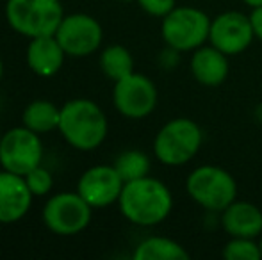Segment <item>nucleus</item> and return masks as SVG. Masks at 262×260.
<instances>
[{
	"mask_svg": "<svg viewBox=\"0 0 262 260\" xmlns=\"http://www.w3.org/2000/svg\"><path fill=\"white\" fill-rule=\"evenodd\" d=\"M120 210L138 226H156L169 216L173 208L171 191L164 182L152 177L125 182L118 200Z\"/></svg>",
	"mask_w": 262,
	"mask_h": 260,
	"instance_id": "1",
	"label": "nucleus"
},
{
	"mask_svg": "<svg viewBox=\"0 0 262 260\" xmlns=\"http://www.w3.org/2000/svg\"><path fill=\"white\" fill-rule=\"evenodd\" d=\"M107 118L93 100L75 98L61 107L59 132L70 146L80 152L97 150L107 137Z\"/></svg>",
	"mask_w": 262,
	"mask_h": 260,
	"instance_id": "2",
	"label": "nucleus"
},
{
	"mask_svg": "<svg viewBox=\"0 0 262 260\" xmlns=\"http://www.w3.org/2000/svg\"><path fill=\"white\" fill-rule=\"evenodd\" d=\"M64 18L61 0H7L6 20L25 38L54 36Z\"/></svg>",
	"mask_w": 262,
	"mask_h": 260,
	"instance_id": "3",
	"label": "nucleus"
},
{
	"mask_svg": "<svg viewBox=\"0 0 262 260\" xmlns=\"http://www.w3.org/2000/svg\"><path fill=\"white\" fill-rule=\"evenodd\" d=\"M204 132L189 118H175L157 132L154 153L164 166H184L202 148Z\"/></svg>",
	"mask_w": 262,
	"mask_h": 260,
	"instance_id": "4",
	"label": "nucleus"
},
{
	"mask_svg": "<svg viewBox=\"0 0 262 260\" xmlns=\"http://www.w3.org/2000/svg\"><path fill=\"white\" fill-rule=\"evenodd\" d=\"M186 189L194 203L210 212H223L237 198L235 178L227 170L212 164L198 166L191 171Z\"/></svg>",
	"mask_w": 262,
	"mask_h": 260,
	"instance_id": "5",
	"label": "nucleus"
},
{
	"mask_svg": "<svg viewBox=\"0 0 262 260\" xmlns=\"http://www.w3.org/2000/svg\"><path fill=\"white\" fill-rule=\"evenodd\" d=\"M210 18L198 7L177 6L162 18L161 34L164 43L177 52H194L209 41Z\"/></svg>",
	"mask_w": 262,
	"mask_h": 260,
	"instance_id": "6",
	"label": "nucleus"
},
{
	"mask_svg": "<svg viewBox=\"0 0 262 260\" xmlns=\"http://www.w3.org/2000/svg\"><path fill=\"white\" fill-rule=\"evenodd\" d=\"M91 210L79 193H59L45 203L43 221L55 235H77L90 225Z\"/></svg>",
	"mask_w": 262,
	"mask_h": 260,
	"instance_id": "7",
	"label": "nucleus"
},
{
	"mask_svg": "<svg viewBox=\"0 0 262 260\" xmlns=\"http://www.w3.org/2000/svg\"><path fill=\"white\" fill-rule=\"evenodd\" d=\"M43 143L39 134L27 127L7 130L0 137V164L6 171L25 175L41 164Z\"/></svg>",
	"mask_w": 262,
	"mask_h": 260,
	"instance_id": "8",
	"label": "nucleus"
},
{
	"mask_svg": "<svg viewBox=\"0 0 262 260\" xmlns=\"http://www.w3.org/2000/svg\"><path fill=\"white\" fill-rule=\"evenodd\" d=\"M113 102L116 111L125 118H146L157 105V87L146 75L132 72L114 82Z\"/></svg>",
	"mask_w": 262,
	"mask_h": 260,
	"instance_id": "9",
	"label": "nucleus"
},
{
	"mask_svg": "<svg viewBox=\"0 0 262 260\" xmlns=\"http://www.w3.org/2000/svg\"><path fill=\"white\" fill-rule=\"evenodd\" d=\"M54 36L64 49L66 56L86 57L100 49L104 31L97 18L86 13H73L62 18Z\"/></svg>",
	"mask_w": 262,
	"mask_h": 260,
	"instance_id": "10",
	"label": "nucleus"
},
{
	"mask_svg": "<svg viewBox=\"0 0 262 260\" xmlns=\"http://www.w3.org/2000/svg\"><path fill=\"white\" fill-rule=\"evenodd\" d=\"M253 27L250 16L239 11H227L210 20L209 41L227 56H237L252 45Z\"/></svg>",
	"mask_w": 262,
	"mask_h": 260,
	"instance_id": "11",
	"label": "nucleus"
},
{
	"mask_svg": "<svg viewBox=\"0 0 262 260\" xmlns=\"http://www.w3.org/2000/svg\"><path fill=\"white\" fill-rule=\"evenodd\" d=\"M123 185V178L114 166H93L79 178L77 193L93 208H104L120 200Z\"/></svg>",
	"mask_w": 262,
	"mask_h": 260,
	"instance_id": "12",
	"label": "nucleus"
},
{
	"mask_svg": "<svg viewBox=\"0 0 262 260\" xmlns=\"http://www.w3.org/2000/svg\"><path fill=\"white\" fill-rule=\"evenodd\" d=\"M32 193L21 175L0 171V223L11 225L25 218L32 203Z\"/></svg>",
	"mask_w": 262,
	"mask_h": 260,
	"instance_id": "13",
	"label": "nucleus"
},
{
	"mask_svg": "<svg viewBox=\"0 0 262 260\" xmlns=\"http://www.w3.org/2000/svg\"><path fill=\"white\" fill-rule=\"evenodd\" d=\"M221 226L230 237L255 239L262 233V210L252 201H232L221 212Z\"/></svg>",
	"mask_w": 262,
	"mask_h": 260,
	"instance_id": "14",
	"label": "nucleus"
},
{
	"mask_svg": "<svg viewBox=\"0 0 262 260\" xmlns=\"http://www.w3.org/2000/svg\"><path fill=\"white\" fill-rule=\"evenodd\" d=\"M230 72L228 56L212 45H202L191 57V73L202 86L214 87L225 82Z\"/></svg>",
	"mask_w": 262,
	"mask_h": 260,
	"instance_id": "15",
	"label": "nucleus"
},
{
	"mask_svg": "<svg viewBox=\"0 0 262 260\" xmlns=\"http://www.w3.org/2000/svg\"><path fill=\"white\" fill-rule=\"evenodd\" d=\"M27 64L36 75L54 77L64 63L66 52L55 36L32 38L27 46Z\"/></svg>",
	"mask_w": 262,
	"mask_h": 260,
	"instance_id": "16",
	"label": "nucleus"
},
{
	"mask_svg": "<svg viewBox=\"0 0 262 260\" xmlns=\"http://www.w3.org/2000/svg\"><path fill=\"white\" fill-rule=\"evenodd\" d=\"M134 260H187L189 253L182 244L177 241L169 239V237H148V239L141 241L136 246Z\"/></svg>",
	"mask_w": 262,
	"mask_h": 260,
	"instance_id": "17",
	"label": "nucleus"
},
{
	"mask_svg": "<svg viewBox=\"0 0 262 260\" xmlns=\"http://www.w3.org/2000/svg\"><path fill=\"white\" fill-rule=\"evenodd\" d=\"M59 120H61V109L55 107L49 100L31 102L21 116L24 125L34 130L36 134H47L54 129H59Z\"/></svg>",
	"mask_w": 262,
	"mask_h": 260,
	"instance_id": "18",
	"label": "nucleus"
},
{
	"mask_svg": "<svg viewBox=\"0 0 262 260\" xmlns=\"http://www.w3.org/2000/svg\"><path fill=\"white\" fill-rule=\"evenodd\" d=\"M100 68L107 79L116 82L134 72V59L125 46L111 45L100 54Z\"/></svg>",
	"mask_w": 262,
	"mask_h": 260,
	"instance_id": "19",
	"label": "nucleus"
},
{
	"mask_svg": "<svg viewBox=\"0 0 262 260\" xmlns=\"http://www.w3.org/2000/svg\"><path fill=\"white\" fill-rule=\"evenodd\" d=\"M123 182H132L143 178L148 175L150 171V159L146 153L139 152V150H128L118 155L116 162L113 164Z\"/></svg>",
	"mask_w": 262,
	"mask_h": 260,
	"instance_id": "20",
	"label": "nucleus"
},
{
	"mask_svg": "<svg viewBox=\"0 0 262 260\" xmlns=\"http://www.w3.org/2000/svg\"><path fill=\"white\" fill-rule=\"evenodd\" d=\"M223 257L227 260H260V244L250 237H232L223 246Z\"/></svg>",
	"mask_w": 262,
	"mask_h": 260,
	"instance_id": "21",
	"label": "nucleus"
},
{
	"mask_svg": "<svg viewBox=\"0 0 262 260\" xmlns=\"http://www.w3.org/2000/svg\"><path fill=\"white\" fill-rule=\"evenodd\" d=\"M25 182H27L29 189L34 196H45L52 191L54 187V178H52V173L45 168L36 166L34 170H31L27 175H25Z\"/></svg>",
	"mask_w": 262,
	"mask_h": 260,
	"instance_id": "22",
	"label": "nucleus"
},
{
	"mask_svg": "<svg viewBox=\"0 0 262 260\" xmlns=\"http://www.w3.org/2000/svg\"><path fill=\"white\" fill-rule=\"evenodd\" d=\"M138 4L145 13L157 18H164L177 7V0H138Z\"/></svg>",
	"mask_w": 262,
	"mask_h": 260,
	"instance_id": "23",
	"label": "nucleus"
},
{
	"mask_svg": "<svg viewBox=\"0 0 262 260\" xmlns=\"http://www.w3.org/2000/svg\"><path fill=\"white\" fill-rule=\"evenodd\" d=\"M250 21H252L253 34H255V38L262 41V6L253 7L252 14H250Z\"/></svg>",
	"mask_w": 262,
	"mask_h": 260,
	"instance_id": "24",
	"label": "nucleus"
},
{
	"mask_svg": "<svg viewBox=\"0 0 262 260\" xmlns=\"http://www.w3.org/2000/svg\"><path fill=\"white\" fill-rule=\"evenodd\" d=\"M243 2L248 4V6L252 7V9H253V7H259V6H262V0H243Z\"/></svg>",
	"mask_w": 262,
	"mask_h": 260,
	"instance_id": "25",
	"label": "nucleus"
},
{
	"mask_svg": "<svg viewBox=\"0 0 262 260\" xmlns=\"http://www.w3.org/2000/svg\"><path fill=\"white\" fill-rule=\"evenodd\" d=\"M2 75H4V63H2V57H0V80H2Z\"/></svg>",
	"mask_w": 262,
	"mask_h": 260,
	"instance_id": "26",
	"label": "nucleus"
},
{
	"mask_svg": "<svg viewBox=\"0 0 262 260\" xmlns=\"http://www.w3.org/2000/svg\"><path fill=\"white\" fill-rule=\"evenodd\" d=\"M259 244H260V251H262V237H260V243Z\"/></svg>",
	"mask_w": 262,
	"mask_h": 260,
	"instance_id": "27",
	"label": "nucleus"
},
{
	"mask_svg": "<svg viewBox=\"0 0 262 260\" xmlns=\"http://www.w3.org/2000/svg\"><path fill=\"white\" fill-rule=\"evenodd\" d=\"M120 2H130V0H120Z\"/></svg>",
	"mask_w": 262,
	"mask_h": 260,
	"instance_id": "28",
	"label": "nucleus"
}]
</instances>
